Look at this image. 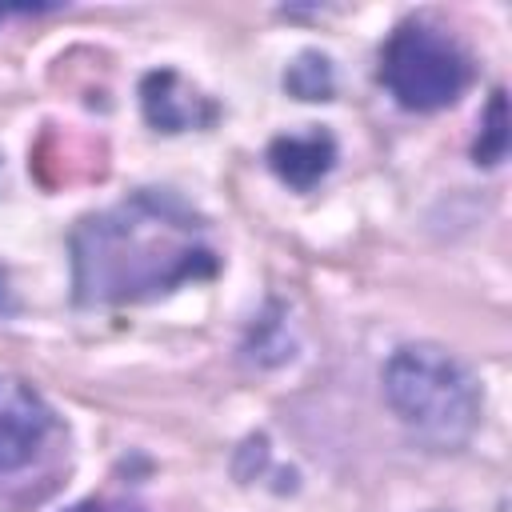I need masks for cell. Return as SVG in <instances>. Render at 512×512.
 Here are the masks:
<instances>
[{
    "label": "cell",
    "mask_w": 512,
    "mask_h": 512,
    "mask_svg": "<svg viewBox=\"0 0 512 512\" xmlns=\"http://www.w3.org/2000/svg\"><path fill=\"white\" fill-rule=\"evenodd\" d=\"M380 80L400 108L440 112L464 96L472 80V60L444 28L428 20H404L380 52Z\"/></svg>",
    "instance_id": "3"
},
{
    "label": "cell",
    "mask_w": 512,
    "mask_h": 512,
    "mask_svg": "<svg viewBox=\"0 0 512 512\" xmlns=\"http://www.w3.org/2000/svg\"><path fill=\"white\" fill-rule=\"evenodd\" d=\"M384 400L428 448H460L480 420V392L468 368L440 344H404L384 364Z\"/></svg>",
    "instance_id": "2"
},
{
    "label": "cell",
    "mask_w": 512,
    "mask_h": 512,
    "mask_svg": "<svg viewBox=\"0 0 512 512\" xmlns=\"http://www.w3.org/2000/svg\"><path fill=\"white\" fill-rule=\"evenodd\" d=\"M68 512H144V508L140 504H128V500H80Z\"/></svg>",
    "instance_id": "9"
},
{
    "label": "cell",
    "mask_w": 512,
    "mask_h": 512,
    "mask_svg": "<svg viewBox=\"0 0 512 512\" xmlns=\"http://www.w3.org/2000/svg\"><path fill=\"white\" fill-rule=\"evenodd\" d=\"M140 108L156 132H188L216 120V104L172 68H156L140 80Z\"/></svg>",
    "instance_id": "5"
},
{
    "label": "cell",
    "mask_w": 512,
    "mask_h": 512,
    "mask_svg": "<svg viewBox=\"0 0 512 512\" xmlns=\"http://www.w3.org/2000/svg\"><path fill=\"white\" fill-rule=\"evenodd\" d=\"M216 268L204 216L164 188H140L72 232V288L88 308L156 300Z\"/></svg>",
    "instance_id": "1"
},
{
    "label": "cell",
    "mask_w": 512,
    "mask_h": 512,
    "mask_svg": "<svg viewBox=\"0 0 512 512\" xmlns=\"http://www.w3.org/2000/svg\"><path fill=\"white\" fill-rule=\"evenodd\" d=\"M284 88H288L292 96H300V100H328L332 88H336L328 56H320V52H300V56L288 64V72H284Z\"/></svg>",
    "instance_id": "7"
},
{
    "label": "cell",
    "mask_w": 512,
    "mask_h": 512,
    "mask_svg": "<svg viewBox=\"0 0 512 512\" xmlns=\"http://www.w3.org/2000/svg\"><path fill=\"white\" fill-rule=\"evenodd\" d=\"M336 164V140L324 128H312L304 136H276L268 144V168L276 180H284L296 192L316 188Z\"/></svg>",
    "instance_id": "6"
},
{
    "label": "cell",
    "mask_w": 512,
    "mask_h": 512,
    "mask_svg": "<svg viewBox=\"0 0 512 512\" xmlns=\"http://www.w3.org/2000/svg\"><path fill=\"white\" fill-rule=\"evenodd\" d=\"M472 156H476V164H484V168H492V164H500V160L508 156V100H504L500 88H496L492 100H488L484 128H480V140H476Z\"/></svg>",
    "instance_id": "8"
},
{
    "label": "cell",
    "mask_w": 512,
    "mask_h": 512,
    "mask_svg": "<svg viewBox=\"0 0 512 512\" xmlns=\"http://www.w3.org/2000/svg\"><path fill=\"white\" fill-rule=\"evenodd\" d=\"M52 432V408L24 380L0 376V476L24 468Z\"/></svg>",
    "instance_id": "4"
}]
</instances>
